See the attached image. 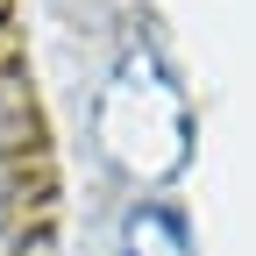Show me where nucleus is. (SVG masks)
I'll list each match as a JSON object with an SVG mask.
<instances>
[{
	"label": "nucleus",
	"instance_id": "f257e3e1",
	"mask_svg": "<svg viewBox=\"0 0 256 256\" xmlns=\"http://www.w3.org/2000/svg\"><path fill=\"white\" fill-rule=\"evenodd\" d=\"M100 142L121 171L136 178H171L192 150V107L178 100L171 72L156 57H128L100 92Z\"/></svg>",
	"mask_w": 256,
	"mask_h": 256
},
{
	"label": "nucleus",
	"instance_id": "f03ea898",
	"mask_svg": "<svg viewBox=\"0 0 256 256\" xmlns=\"http://www.w3.org/2000/svg\"><path fill=\"white\" fill-rule=\"evenodd\" d=\"M121 256H192V235H185V220L171 206L136 200L128 220H121Z\"/></svg>",
	"mask_w": 256,
	"mask_h": 256
}]
</instances>
